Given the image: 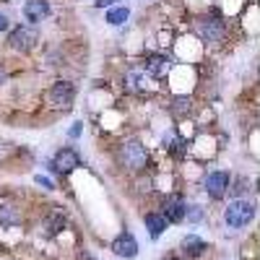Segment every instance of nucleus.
Returning <instances> with one entry per match:
<instances>
[{"label":"nucleus","instance_id":"12","mask_svg":"<svg viewBox=\"0 0 260 260\" xmlns=\"http://www.w3.org/2000/svg\"><path fill=\"white\" fill-rule=\"evenodd\" d=\"M182 250H185V255H192V257H198V255H203L206 250H208V245L201 240V237H195V234H190V237H185L182 240Z\"/></svg>","mask_w":260,"mask_h":260},{"label":"nucleus","instance_id":"6","mask_svg":"<svg viewBox=\"0 0 260 260\" xmlns=\"http://www.w3.org/2000/svg\"><path fill=\"white\" fill-rule=\"evenodd\" d=\"M8 45H11V50H16V52H29V50L37 45V31L29 29V26H16V29L8 34Z\"/></svg>","mask_w":260,"mask_h":260},{"label":"nucleus","instance_id":"22","mask_svg":"<svg viewBox=\"0 0 260 260\" xmlns=\"http://www.w3.org/2000/svg\"><path fill=\"white\" fill-rule=\"evenodd\" d=\"M6 81V73H3V68H0V83H3Z\"/></svg>","mask_w":260,"mask_h":260},{"label":"nucleus","instance_id":"1","mask_svg":"<svg viewBox=\"0 0 260 260\" xmlns=\"http://www.w3.org/2000/svg\"><path fill=\"white\" fill-rule=\"evenodd\" d=\"M255 213H257V208H255L252 201L237 198V201H232V203L226 206V211H224V221H226L229 229H242V226H247V224L255 219Z\"/></svg>","mask_w":260,"mask_h":260},{"label":"nucleus","instance_id":"20","mask_svg":"<svg viewBox=\"0 0 260 260\" xmlns=\"http://www.w3.org/2000/svg\"><path fill=\"white\" fill-rule=\"evenodd\" d=\"M8 26H11V24H8V16H6V13H0V31H6Z\"/></svg>","mask_w":260,"mask_h":260},{"label":"nucleus","instance_id":"17","mask_svg":"<svg viewBox=\"0 0 260 260\" xmlns=\"http://www.w3.org/2000/svg\"><path fill=\"white\" fill-rule=\"evenodd\" d=\"M16 221V213H11L8 208H0V224H13Z\"/></svg>","mask_w":260,"mask_h":260},{"label":"nucleus","instance_id":"16","mask_svg":"<svg viewBox=\"0 0 260 260\" xmlns=\"http://www.w3.org/2000/svg\"><path fill=\"white\" fill-rule=\"evenodd\" d=\"M185 219H187V221H201V219H203V211H201L198 206H187V208H185Z\"/></svg>","mask_w":260,"mask_h":260},{"label":"nucleus","instance_id":"8","mask_svg":"<svg viewBox=\"0 0 260 260\" xmlns=\"http://www.w3.org/2000/svg\"><path fill=\"white\" fill-rule=\"evenodd\" d=\"M112 252L120 255V257H136L138 255V242H136V237L130 234V232H122L117 234L115 240H112Z\"/></svg>","mask_w":260,"mask_h":260},{"label":"nucleus","instance_id":"18","mask_svg":"<svg viewBox=\"0 0 260 260\" xmlns=\"http://www.w3.org/2000/svg\"><path fill=\"white\" fill-rule=\"evenodd\" d=\"M34 180H37V185H42V187H47V190H55V185H52V180H47V177H42V175H37Z\"/></svg>","mask_w":260,"mask_h":260},{"label":"nucleus","instance_id":"11","mask_svg":"<svg viewBox=\"0 0 260 260\" xmlns=\"http://www.w3.org/2000/svg\"><path fill=\"white\" fill-rule=\"evenodd\" d=\"M143 224H146V229L151 232V237H161L164 229H167V219H164L161 213H146V216H143Z\"/></svg>","mask_w":260,"mask_h":260},{"label":"nucleus","instance_id":"14","mask_svg":"<svg viewBox=\"0 0 260 260\" xmlns=\"http://www.w3.org/2000/svg\"><path fill=\"white\" fill-rule=\"evenodd\" d=\"M125 89H127V91H146V73L130 71V73L125 76Z\"/></svg>","mask_w":260,"mask_h":260},{"label":"nucleus","instance_id":"2","mask_svg":"<svg viewBox=\"0 0 260 260\" xmlns=\"http://www.w3.org/2000/svg\"><path fill=\"white\" fill-rule=\"evenodd\" d=\"M120 156H122V164L133 172H141L148 164V151L141 141H125L120 148Z\"/></svg>","mask_w":260,"mask_h":260},{"label":"nucleus","instance_id":"3","mask_svg":"<svg viewBox=\"0 0 260 260\" xmlns=\"http://www.w3.org/2000/svg\"><path fill=\"white\" fill-rule=\"evenodd\" d=\"M76 99V86L71 81H55L47 91V102L55 107V110H68Z\"/></svg>","mask_w":260,"mask_h":260},{"label":"nucleus","instance_id":"19","mask_svg":"<svg viewBox=\"0 0 260 260\" xmlns=\"http://www.w3.org/2000/svg\"><path fill=\"white\" fill-rule=\"evenodd\" d=\"M117 0H96V8H112Z\"/></svg>","mask_w":260,"mask_h":260},{"label":"nucleus","instance_id":"13","mask_svg":"<svg viewBox=\"0 0 260 260\" xmlns=\"http://www.w3.org/2000/svg\"><path fill=\"white\" fill-rule=\"evenodd\" d=\"M167 68H169V60L164 55H146V71L151 76H161L167 73Z\"/></svg>","mask_w":260,"mask_h":260},{"label":"nucleus","instance_id":"21","mask_svg":"<svg viewBox=\"0 0 260 260\" xmlns=\"http://www.w3.org/2000/svg\"><path fill=\"white\" fill-rule=\"evenodd\" d=\"M71 136H73V138H78V136H81V122H76V125L71 127Z\"/></svg>","mask_w":260,"mask_h":260},{"label":"nucleus","instance_id":"9","mask_svg":"<svg viewBox=\"0 0 260 260\" xmlns=\"http://www.w3.org/2000/svg\"><path fill=\"white\" fill-rule=\"evenodd\" d=\"M50 16V3L47 0H26L24 6V18L31 21V24H39Z\"/></svg>","mask_w":260,"mask_h":260},{"label":"nucleus","instance_id":"5","mask_svg":"<svg viewBox=\"0 0 260 260\" xmlns=\"http://www.w3.org/2000/svg\"><path fill=\"white\" fill-rule=\"evenodd\" d=\"M195 29H198V34H201L203 42H219V39L224 37V31H226L224 21H221L219 16H206V18H201L198 24H195Z\"/></svg>","mask_w":260,"mask_h":260},{"label":"nucleus","instance_id":"15","mask_svg":"<svg viewBox=\"0 0 260 260\" xmlns=\"http://www.w3.org/2000/svg\"><path fill=\"white\" fill-rule=\"evenodd\" d=\"M127 16H130V11L125 6H112L110 11H107V24L120 26V24H125V21H127Z\"/></svg>","mask_w":260,"mask_h":260},{"label":"nucleus","instance_id":"4","mask_svg":"<svg viewBox=\"0 0 260 260\" xmlns=\"http://www.w3.org/2000/svg\"><path fill=\"white\" fill-rule=\"evenodd\" d=\"M232 185V177L226 175V172L216 169V172H208L206 180H203V190L208 192V198H224V192L229 190Z\"/></svg>","mask_w":260,"mask_h":260},{"label":"nucleus","instance_id":"10","mask_svg":"<svg viewBox=\"0 0 260 260\" xmlns=\"http://www.w3.org/2000/svg\"><path fill=\"white\" fill-rule=\"evenodd\" d=\"M185 208H187V203H185L182 198H169V201H167L164 219H167V221H175V224L185 221Z\"/></svg>","mask_w":260,"mask_h":260},{"label":"nucleus","instance_id":"7","mask_svg":"<svg viewBox=\"0 0 260 260\" xmlns=\"http://www.w3.org/2000/svg\"><path fill=\"white\" fill-rule=\"evenodd\" d=\"M78 167H81V156L76 154L73 148H60L55 154V159H52V169L62 172V175H71V172L78 169Z\"/></svg>","mask_w":260,"mask_h":260}]
</instances>
